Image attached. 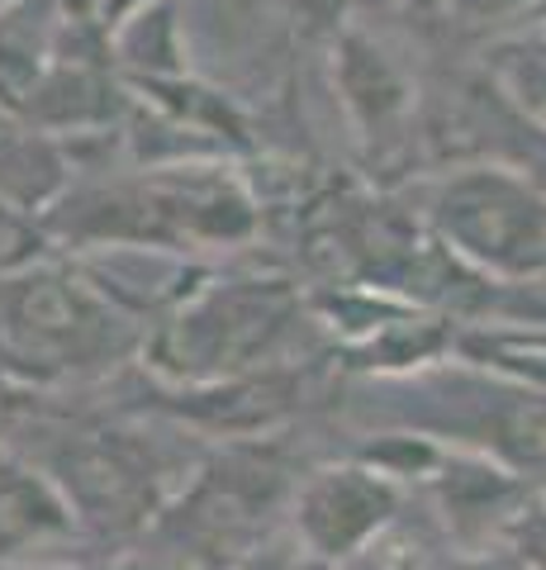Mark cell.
Listing matches in <instances>:
<instances>
[{"instance_id": "cell-1", "label": "cell", "mask_w": 546, "mask_h": 570, "mask_svg": "<svg viewBox=\"0 0 546 570\" xmlns=\"http://www.w3.org/2000/svg\"><path fill=\"white\" fill-rule=\"evenodd\" d=\"M443 228L466 247L504 272H533L546 262V205L527 186L508 176H466L437 205Z\"/></svg>"}, {"instance_id": "cell-2", "label": "cell", "mask_w": 546, "mask_h": 570, "mask_svg": "<svg viewBox=\"0 0 546 570\" xmlns=\"http://www.w3.org/2000/svg\"><path fill=\"white\" fill-rule=\"evenodd\" d=\"M62 475L67 490L77 494V504L110 528L138 523L152 509V490H157L152 461L125 438H91L67 448Z\"/></svg>"}, {"instance_id": "cell-3", "label": "cell", "mask_w": 546, "mask_h": 570, "mask_svg": "<svg viewBox=\"0 0 546 570\" xmlns=\"http://www.w3.org/2000/svg\"><path fill=\"white\" fill-rule=\"evenodd\" d=\"M290 299L280 291H234L200 305L190 318H181V343L190 337L196 362L190 371H215V366H242V356L267 347L286 324Z\"/></svg>"}, {"instance_id": "cell-4", "label": "cell", "mask_w": 546, "mask_h": 570, "mask_svg": "<svg viewBox=\"0 0 546 570\" xmlns=\"http://www.w3.org/2000/svg\"><path fill=\"white\" fill-rule=\"evenodd\" d=\"M395 499L366 471H332L305 494V538L324 551V557H347L366 532H376L390 519Z\"/></svg>"}, {"instance_id": "cell-5", "label": "cell", "mask_w": 546, "mask_h": 570, "mask_svg": "<svg viewBox=\"0 0 546 570\" xmlns=\"http://www.w3.org/2000/svg\"><path fill=\"white\" fill-rule=\"evenodd\" d=\"M280 490V466H271V456H238L228 466L209 471L205 485L190 494L186 528L200 538H234L238 528L257 523V513L271 504Z\"/></svg>"}, {"instance_id": "cell-6", "label": "cell", "mask_w": 546, "mask_h": 570, "mask_svg": "<svg viewBox=\"0 0 546 570\" xmlns=\"http://www.w3.org/2000/svg\"><path fill=\"white\" fill-rule=\"evenodd\" d=\"M58 523H62V509L52 504L39 480H29L24 471H0V551L29 538V532H43Z\"/></svg>"}, {"instance_id": "cell-7", "label": "cell", "mask_w": 546, "mask_h": 570, "mask_svg": "<svg viewBox=\"0 0 546 570\" xmlns=\"http://www.w3.org/2000/svg\"><path fill=\"white\" fill-rule=\"evenodd\" d=\"M523 58V77H518V100L533 105L537 115H546V48H533V52H518Z\"/></svg>"}]
</instances>
